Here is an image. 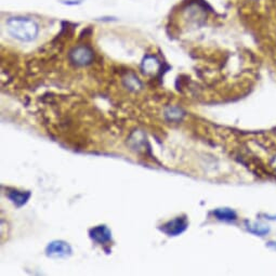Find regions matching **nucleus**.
Masks as SVG:
<instances>
[{"instance_id": "nucleus-11", "label": "nucleus", "mask_w": 276, "mask_h": 276, "mask_svg": "<svg viewBox=\"0 0 276 276\" xmlns=\"http://www.w3.org/2000/svg\"><path fill=\"white\" fill-rule=\"evenodd\" d=\"M273 165H274V167L276 168V157L274 158V161H273Z\"/></svg>"}, {"instance_id": "nucleus-6", "label": "nucleus", "mask_w": 276, "mask_h": 276, "mask_svg": "<svg viewBox=\"0 0 276 276\" xmlns=\"http://www.w3.org/2000/svg\"><path fill=\"white\" fill-rule=\"evenodd\" d=\"M30 192L26 191H17V189H10L7 193V197L13 202L16 207H22L26 204L28 199L30 198Z\"/></svg>"}, {"instance_id": "nucleus-2", "label": "nucleus", "mask_w": 276, "mask_h": 276, "mask_svg": "<svg viewBox=\"0 0 276 276\" xmlns=\"http://www.w3.org/2000/svg\"><path fill=\"white\" fill-rule=\"evenodd\" d=\"M94 54L92 49L88 46H77L70 52V60L77 66H87L93 61Z\"/></svg>"}, {"instance_id": "nucleus-7", "label": "nucleus", "mask_w": 276, "mask_h": 276, "mask_svg": "<svg viewBox=\"0 0 276 276\" xmlns=\"http://www.w3.org/2000/svg\"><path fill=\"white\" fill-rule=\"evenodd\" d=\"M142 71L145 75H154L158 71L159 67H161V63L154 55H146L142 62Z\"/></svg>"}, {"instance_id": "nucleus-9", "label": "nucleus", "mask_w": 276, "mask_h": 276, "mask_svg": "<svg viewBox=\"0 0 276 276\" xmlns=\"http://www.w3.org/2000/svg\"><path fill=\"white\" fill-rule=\"evenodd\" d=\"M247 229L251 233H255V234H258V235H265L269 232V229L266 228L265 225L257 224V223H247Z\"/></svg>"}, {"instance_id": "nucleus-1", "label": "nucleus", "mask_w": 276, "mask_h": 276, "mask_svg": "<svg viewBox=\"0 0 276 276\" xmlns=\"http://www.w3.org/2000/svg\"><path fill=\"white\" fill-rule=\"evenodd\" d=\"M7 28L13 38L24 42L33 41L39 32L38 25L34 20L22 16L11 17L7 22Z\"/></svg>"}, {"instance_id": "nucleus-5", "label": "nucleus", "mask_w": 276, "mask_h": 276, "mask_svg": "<svg viewBox=\"0 0 276 276\" xmlns=\"http://www.w3.org/2000/svg\"><path fill=\"white\" fill-rule=\"evenodd\" d=\"M89 235L92 241L100 245L109 243L110 239H112V233L105 225H99L95 226V228H92L89 232Z\"/></svg>"}, {"instance_id": "nucleus-4", "label": "nucleus", "mask_w": 276, "mask_h": 276, "mask_svg": "<svg viewBox=\"0 0 276 276\" xmlns=\"http://www.w3.org/2000/svg\"><path fill=\"white\" fill-rule=\"evenodd\" d=\"M46 254L50 258H65L72 255V247L63 241H54L48 245Z\"/></svg>"}, {"instance_id": "nucleus-3", "label": "nucleus", "mask_w": 276, "mask_h": 276, "mask_svg": "<svg viewBox=\"0 0 276 276\" xmlns=\"http://www.w3.org/2000/svg\"><path fill=\"white\" fill-rule=\"evenodd\" d=\"M188 222L185 217H177L162 225L161 231L168 236H178L187 229Z\"/></svg>"}, {"instance_id": "nucleus-8", "label": "nucleus", "mask_w": 276, "mask_h": 276, "mask_svg": "<svg viewBox=\"0 0 276 276\" xmlns=\"http://www.w3.org/2000/svg\"><path fill=\"white\" fill-rule=\"evenodd\" d=\"M213 214L217 217V219L223 221H232L236 219V213L229 208H220V209L214 210Z\"/></svg>"}, {"instance_id": "nucleus-10", "label": "nucleus", "mask_w": 276, "mask_h": 276, "mask_svg": "<svg viewBox=\"0 0 276 276\" xmlns=\"http://www.w3.org/2000/svg\"><path fill=\"white\" fill-rule=\"evenodd\" d=\"M166 117H167L169 120L175 121V120H179L181 118V110L178 107H169L167 110H166Z\"/></svg>"}]
</instances>
